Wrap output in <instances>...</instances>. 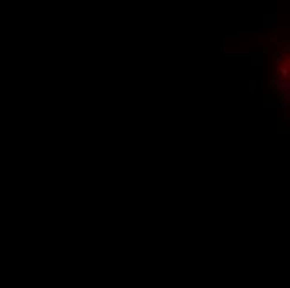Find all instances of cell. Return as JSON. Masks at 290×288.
Masks as SVG:
<instances>
[{
  "mask_svg": "<svg viewBox=\"0 0 290 288\" xmlns=\"http://www.w3.org/2000/svg\"><path fill=\"white\" fill-rule=\"evenodd\" d=\"M264 18H265V22H264L265 27H274L277 23V15L275 13H265Z\"/></svg>",
  "mask_w": 290,
  "mask_h": 288,
  "instance_id": "obj_1",
  "label": "cell"
}]
</instances>
